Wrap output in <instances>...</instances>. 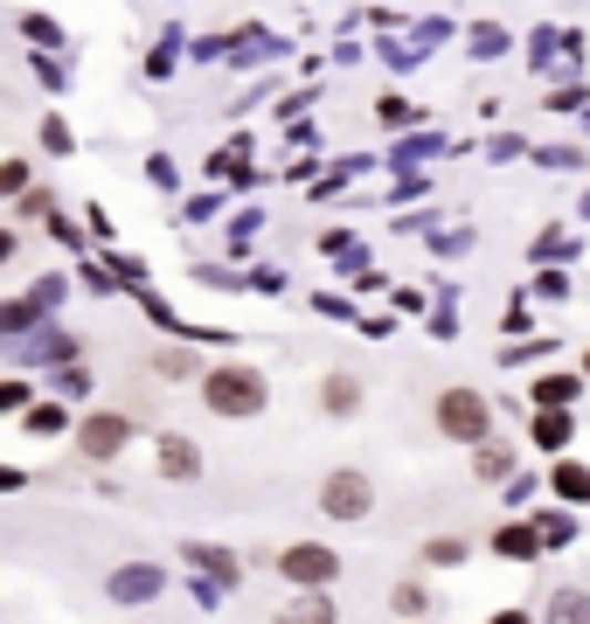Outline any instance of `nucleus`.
<instances>
[{
  "label": "nucleus",
  "instance_id": "obj_20",
  "mask_svg": "<svg viewBox=\"0 0 590 624\" xmlns=\"http://www.w3.org/2000/svg\"><path fill=\"white\" fill-rule=\"evenodd\" d=\"M153 368H161V375H174V382H182V375H195V354H182V347H167V354H153Z\"/></svg>",
  "mask_w": 590,
  "mask_h": 624
},
{
  "label": "nucleus",
  "instance_id": "obj_3",
  "mask_svg": "<svg viewBox=\"0 0 590 624\" xmlns=\"http://www.w3.org/2000/svg\"><path fill=\"white\" fill-rule=\"evenodd\" d=\"M271 569H278L292 590H333V583H341V555H333L327 541H292V549L271 555Z\"/></svg>",
  "mask_w": 590,
  "mask_h": 624
},
{
  "label": "nucleus",
  "instance_id": "obj_17",
  "mask_svg": "<svg viewBox=\"0 0 590 624\" xmlns=\"http://www.w3.org/2000/svg\"><path fill=\"white\" fill-rule=\"evenodd\" d=\"M528 528H535V541H542V549H562V541H577V520L562 513V507H542V513L528 520Z\"/></svg>",
  "mask_w": 590,
  "mask_h": 624
},
{
  "label": "nucleus",
  "instance_id": "obj_6",
  "mask_svg": "<svg viewBox=\"0 0 590 624\" xmlns=\"http://www.w3.org/2000/svg\"><path fill=\"white\" fill-rule=\"evenodd\" d=\"M271 624H341V611H333L327 590H292V604L278 611Z\"/></svg>",
  "mask_w": 590,
  "mask_h": 624
},
{
  "label": "nucleus",
  "instance_id": "obj_8",
  "mask_svg": "<svg viewBox=\"0 0 590 624\" xmlns=\"http://www.w3.org/2000/svg\"><path fill=\"white\" fill-rule=\"evenodd\" d=\"M549 492H556V500H570V507H590V465L583 458H556L549 465Z\"/></svg>",
  "mask_w": 590,
  "mask_h": 624
},
{
  "label": "nucleus",
  "instance_id": "obj_12",
  "mask_svg": "<svg viewBox=\"0 0 590 624\" xmlns=\"http://www.w3.org/2000/svg\"><path fill=\"white\" fill-rule=\"evenodd\" d=\"M542 624H590V590L583 583H562L542 604Z\"/></svg>",
  "mask_w": 590,
  "mask_h": 624
},
{
  "label": "nucleus",
  "instance_id": "obj_16",
  "mask_svg": "<svg viewBox=\"0 0 590 624\" xmlns=\"http://www.w3.org/2000/svg\"><path fill=\"white\" fill-rule=\"evenodd\" d=\"M473 472H479L486 486L515 479V451H507V445H494V437H486V445H473Z\"/></svg>",
  "mask_w": 590,
  "mask_h": 624
},
{
  "label": "nucleus",
  "instance_id": "obj_14",
  "mask_svg": "<svg viewBox=\"0 0 590 624\" xmlns=\"http://www.w3.org/2000/svg\"><path fill=\"white\" fill-rule=\"evenodd\" d=\"M466 555H473V541H466V534H431L424 549H417V562H424V569H458Z\"/></svg>",
  "mask_w": 590,
  "mask_h": 624
},
{
  "label": "nucleus",
  "instance_id": "obj_11",
  "mask_svg": "<svg viewBox=\"0 0 590 624\" xmlns=\"http://www.w3.org/2000/svg\"><path fill=\"white\" fill-rule=\"evenodd\" d=\"M494 555L500 562H535V555H542V541H535L528 520H507V528H494Z\"/></svg>",
  "mask_w": 590,
  "mask_h": 624
},
{
  "label": "nucleus",
  "instance_id": "obj_19",
  "mask_svg": "<svg viewBox=\"0 0 590 624\" xmlns=\"http://www.w3.org/2000/svg\"><path fill=\"white\" fill-rule=\"evenodd\" d=\"M0 195H29V160H0Z\"/></svg>",
  "mask_w": 590,
  "mask_h": 624
},
{
  "label": "nucleus",
  "instance_id": "obj_13",
  "mask_svg": "<svg viewBox=\"0 0 590 624\" xmlns=\"http://www.w3.org/2000/svg\"><path fill=\"white\" fill-rule=\"evenodd\" d=\"M320 409H327V416H354V409H362V382H354L348 368H333V375L320 382Z\"/></svg>",
  "mask_w": 590,
  "mask_h": 624
},
{
  "label": "nucleus",
  "instance_id": "obj_5",
  "mask_svg": "<svg viewBox=\"0 0 590 624\" xmlns=\"http://www.w3.org/2000/svg\"><path fill=\"white\" fill-rule=\"evenodd\" d=\"M125 445H133V416H84V424H76V451H84V458H97V465H105V458H118Z\"/></svg>",
  "mask_w": 590,
  "mask_h": 624
},
{
  "label": "nucleus",
  "instance_id": "obj_23",
  "mask_svg": "<svg viewBox=\"0 0 590 624\" xmlns=\"http://www.w3.org/2000/svg\"><path fill=\"white\" fill-rule=\"evenodd\" d=\"M8 257H14V229H0V264H8Z\"/></svg>",
  "mask_w": 590,
  "mask_h": 624
},
{
  "label": "nucleus",
  "instance_id": "obj_4",
  "mask_svg": "<svg viewBox=\"0 0 590 624\" xmlns=\"http://www.w3.org/2000/svg\"><path fill=\"white\" fill-rule=\"evenodd\" d=\"M320 513L327 520H369L375 513V479L362 465H341V472L320 479Z\"/></svg>",
  "mask_w": 590,
  "mask_h": 624
},
{
  "label": "nucleus",
  "instance_id": "obj_9",
  "mask_svg": "<svg viewBox=\"0 0 590 624\" xmlns=\"http://www.w3.org/2000/svg\"><path fill=\"white\" fill-rule=\"evenodd\" d=\"M577 396H583V375H570V368L535 375V409H570Z\"/></svg>",
  "mask_w": 590,
  "mask_h": 624
},
{
  "label": "nucleus",
  "instance_id": "obj_21",
  "mask_svg": "<svg viewBox=\"0 0 590 624\" xmlns=\"http://www.w3.org/2000/svg\"><path fill=\"white\" fill-rule=\"evenodd\" d=\"M0 409H29V382H0Z\"/></svg>",
  "mask_w": 590,
  "mask_h": 624
},
{
  "label": "nucleus",
  "instance_id": "obj_2",
  "mask_svg": "<svg viewBox=\"0 0 590 624\" xmlns=\"http://www.w3.org/2000/svg\"><path fill=\"white\" fill-rule=\"evenodd\" d=\"M431 416H438V430L452 445H486V437H494V403H486L479 388H445Z\"/></svg>",
  "mask_w": 590,
  "mask_h": 624
},
{
  "label": "nucleus",
  "instance_id": "obj_25",
  "mask_svg": "<svg viewBox=\"0 0 590 624\" xmlns=\"http://www.w3.org/2000/svg\"><path fill=\"white\" fill-rule=\"evenodd\" d=\"M583 382H590V354H583Z\"/></svg>",
  "mask_w": 590,
  "mask_h": 624
},
{
  "label": "nucleus",
  "instance_id": "obj_7",
  "mask_svg": "<svg viewBox=\"0 0 590 624\" xmlns=\"http://www.w3.org/2000/svg\"><path fill=\"white\" fill-rule=\"evenodd\" d=\"M161 479H182V486L201 479V451L188 445L182 430H167V437H161Z\"/></svg>",
  "mask_w": 590,
  "mask_h": 624
},
{
  "label": "nucleus",
  "instance_id": "obj_18",
  "mask_svg": "<svg viewBox=\"0 0 590 624\" xmlns=\"http://www.w3.org/2000/svg\"><path fill=\"white\" fill-rule=\"evenodd\" d=\"M390 604H396L403 617H424V611H431V590H424L417 576H410V583H396V590H390Z\"/></svg>",
  "mask_w": 590,
  "mask_h": 624
},
{
  "label": "nucleus",
  "instance_id": "obj_24",
  "mask_svg": "<svg viewBox=\"0 0 590 624\" xmlns=\"http://www.w3.org/2000/svg\"><path fill=\"white\" fill-rule=\"evenodd\" d=\"M21 486V472H8V465H0V492H14Z\"/></svg>",
  "mask_w": 590,
  "mask_h": 624
},
{
  "label": "nucleus",
  "instance_id": "obj_1",
  "mask_svg": "<svg viewBox=\"0 0 590 624\" xmlns=\"http://www.w3.org/2000/svg\"><path fill=\"white\" fill-rule=\"evenodd\" d=\"M201 403L209 416H229V424H244V416H258L271 403V382L250 368V361H222V368L201 375Z\"/></svg>",
  "mask_w": 590,
  "mask_h": 624
},
{
  "label": "nucleus",
  "instance_id": "obj_22",
  "mask_svg": "<svg viewBox=\"0 0 590 624\" xmlns=\"http://www.w3.org/2000/svg\"><path fill=\"white\" fill-rule=\"evenodd\" d=\"M486 624H535V617H528V611H494Z\"/></svg>",
  "mask_w": 590,
  "mask_h": 624
},
{
  "label": "nucleus",
  "instance_id": "obj_15",
  "mask_svg": "<svg viewBox=\"0 0 590 624\" xmlns=\"http://www.w3.org/2000/svg\"><path fill=\"white\" fill-rule=\"evenodd\" d=\"M112 596H118V604H146V596H161V569H118Z\"/></svg>",
  "mask_w": 590,
  "mask_h": 624
},
{
  "label": "nucleus",
  "instance_id": "obj_10",
  "mask_svg": "<svg viewBox=\"0 0 590 624\" xmlns=\"http://www.w3.org/2000/svg\"><path fill=\"white\" fill-rule=\"evenodd\" d=\"M528 437H535V445H542L549 458H562V445H570V437H577V424H570V409H535Z\"/></svg>",
  "mask_w": 590,
  "mask_h": 624
}]
</instances>
